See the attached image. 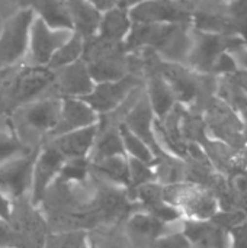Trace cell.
Instances as JSON below:
<instances>
[{"mask_svg": "<svg viewBox=\"0 0 247 248\" xmlns=\"http://www.w3.org/2000/svg\"><path fill=\"white\" fill-rule=\"evenodd\" d=\"M66 3L71 31L83 36L84 41L95 38L100 25L102 10L89 0H66Z\"/></svg>", "mask_w": 247, "mask_h": 248, "instance_id": "17", "label": "cell"}, {"mask_svg": "<svg viewBox=\"0 0 247 248\" xmlns=\"http://www.w3.org/2000/svg\"><path fill=\"white\" fill-rule=\"evenodd\" d=\"M134 23H189L192 13L178 3L163 0H146L128 9Z\"/></svg>", "mask_w": 247, "mask_h": 248, "instance_id": "10", "label": "cell"}, {"mask_svg": "<svg viewBox=\"0 0 247 248\" xmlns=\"http://www.w3.org/2000/svg\"><path fill=\"white\" fill-rule=\"evenodd\" d=\"M9 222L22 238L25 247L42 248L49 228L42 211L32 205L29 198H22L12 202Z\"/></svg>", "mask_w": 247, "mask_h": 248, "instance_id": "4", "label": "cell"}, {"mask_svg": "<svg viewBox=\"0 0 247 248\" xmlns=\"http://www.w3.org/2000/svg\"><path fill=\"white\" fill-rule=\"evenodd\" d=\"M131 26L132 20L130 17L128 9L116 3L102 12L96 38L112 44H124Z\"/></svg>", "mask_w": 247, "mask_h": 248, "instance_id": "18", "label": "cell"}, {"mask_svg": "<svg viewBox=\"0 0 247 248\" xmlns=\"http://www.w3.org/2000/svg\"><path fill=\"white\" fill-rule=\"evenodd\" d=\"M54 86L60 92V97H84L93 90L95 80L83 58L54 70Z\"/></svg>", "mask_w": 247, "mask_h": 248, "instance_id": "12", "label": "cell"}, {"mask_svg": "<svg viewBox=\"0 0 247 248\" xmlns=\"http://www.w3.org/2000/svg\"><path fill=\"white\" fill-rule=\"evenodd\" d=\"M114 155H127L124 150L119 125L102 129L99 124V132H98L95 145L92 148V153L89 155V160L96 161V160H102V158L114 157Z\"/></svg>", "mask_w": 247, "mask_h": 248, "instance_id": "22", "label": "cell"}, {"mask_svg": "<svg viewBox=\"0 0 247 248\" xmlns=\"http://www.w3.org/2000/svg\"><path fill=\"white\" fill-rule=\"evenodd\" d=\"M60 115L48 138H55L70 131L86 128L99 122L100 116L82 97H60Z\"/></svg>", "mask_w": 247, "mask_h": 248, "instance_id": "11", "label": "cell"}, {"mask_svg": "<svg viewBox=\"0 0 247 248\" xmlns=\"http://www.w3.org/2000/svg\"><path fill=\"white\" fill-rule=\"evenodd\" d=\"M33 17L32 9H23L4 22L0 31V71L15 65L26 54Z\"/></svg>", "mask_w": 247, "mask_h": 248, "instance_id": "3", "label": "cell"}, {"mask_svg": "<svg viewBox=\"0 0 247 248\" xmlns=\"http://www.w3.org/2000/svg\"><path fill=\"white\" fill-rule=\"evenodd\" d=\"M245 161H246V164H247V150L245 151Z\"/></svg>", "mask_w": 247, "mask_h": 248, "instance_id": "39", "label": "cell"}, {"mask_svg": "<svg viewBox=\"0 0 247 248\" xmlns=\"http://www.w3.org/2000/svg\"><path fill=\"white\" fill-rule=\"evenodd\" d=\"M90 173L115 186L128 189V157L114 155L90 161Z\"/></svg>", "mask_w": 247, "mask_h": 248, "instance_id": "21", "label": "cell"}, {"mask_svg": "<svg viewBox=\"0 0 247 248\" xmlns=\"http://www.w3.org/2000/svg\"><path fill=\"white\" fill-rule=\"evenodd\" d=\"M119 131H121V137H122V142H124V150H125L127 157H131V158L144 161L147 164L156 166L157 157L154 155L151 148L141 138H138L134 132H131L122 124H119Z\"/></svg>", "mask_w": 247, "mask_h": 248, "instance_id": "27", "label": "cell"}, {"mask_svg": "<svg viewBox=\"0 0 247 248\" xmlns=\"http://www.w3.org/2000/svg\"><path fill=\"white\" fill-rule=\"evenodd\" d=\"M163 1H173V0H163Z\"/></svg>", "mask_w": 247, "mask_h": 248, "instance_id": "40", "label": "cell"}, {"mask_svg": "<svg viewBox=\"0 0 247 248\" xmlns=\"http://www.w3.org/2000/svg\"><path fill=\"white\" fill-rule=\"evenodd\" d=\"M84 46H86L84 38L80 36L79 33L73 32L71 36L54 52V55L51 57L47 67L51 70H57V68L68 65L77 60H82L83 54H84Z\"/></svg>", "mask_w": 247, "mask_h": 248, "instance_id": "26", "label": "cell"}, {"mask_svg": "<svg viewBox=\"0 0 247 248\" xmlns=\"http://www.w3.org/2000/svg\"><path fill=\"white\" fill-rule=\"evenodd\" d=\"M36 153L38 150H32L0 163V192L10 202L29 198Z\"/></svg>", "mask_w": 247, "mask_h": 248, "instance_id": "6", "label": "cell"}, {"mask_svg": "<svg viewBox=\"0 0 247 248\" xmlns=\"http://www.w3.org/2000/svg\"><path fill=\"white\" fill-rule=\"evenodd\" d=\"M146 96L156 119H163L178 103L172 87L159 70L148 76Z\"/></svg>", "mask_w": 247, "mask_h": 248, "instance_id": "20", "label": "cell"}, {"mask_svg": "<svg viewBox=\"0 0 247 248\" xmlns=\"http://www.w3.org/2000/svg\"><path fill=\"white\" fill-rule=\"evenodd\" d=\"M247 96V68H237L233 74L227 76Z\"/></svg>", "mask_w": 247, "mask_h": 248, "instance_id": "34", "label": "cell"}, {"mask_svg": "<svg viewBox=\"0 0 247 248\" xmlns=\"http://www.w3.org/2000/svg\"><path fill=\"white\" fill-rule=\"evenodd\" d=\"M141 1H146V0H118V4H121V6L130 9V7H132V6H135V4H138V3H141Z\"/></svg>", "mask_w": 247, "mask_h": 248, "instance_id": "37", "label": "cell"}, {"mask_svg": "<svg viewBox=\"0 0 247 248\" xmlns=\"http://www.w3.org/2000/svg\"><path fill=\"white\" fill-rule=\"evenodd\" d=\"M154 122H156V116H154L151 106L148 103V99L144 93L141 97H138L135 100L132 108L125 115L124 122H121V124L125 125L138 138H141L151 148V151L154 153V155L157 157V161H159V155L163 154V148L160 147V144L156 138Z\"/></svg>", "mask_w": 247, "mask_h": 248, "instance_id": "13", "label": "cell"}, {"mask_svg": "<svg viewBox=\"0 0 247 248\" xmlns=\"http://www.w3.org/2000/svg\"><path fill=\"white\" fill-rule=\"evenodd\" d=\"M170 225L172 224L163 222L151 214L138 209L125 219L124 230L135 247L146 248L157 238L173 232L169 228Z\"/></svg>", "mask_w": 247, "mask_h": 248, "instance_id": "14", "label": "cell"}, {"mask_svg": "<svg viewBox=\"0 0 247 248\" xmlns=\"http://www.w3.org/2000/svg\"><path fill=\"white\" fill-rule=\"evenodd\" d=\"M89 230H63L49 231L42 248H90Z\"/></svg>", "mask_w": 247, "mask_h": 248, "instance_id": "25", "label": "cell"}, {"mask_svg": "<svg viewBox=\"0 0 247 248\" xmlns=\"http://www.w3.org/2000/svg\"><path fill=\"white\" fill-rule=\"evenodd\" d=\"M66 158L48 142L42 145L35 157L33 170H32V185L29 192V201L32 205H41L45 193L58 179L60 170Z\"/></svg>", "mask_w": 247, "mask_h": 248, "instance_id": "7", "label": "cell"}, {"mask_svg": "<svg viewBox=\"0 0 247 248\" xmlns=\"http://www.w3.org/2000/svg\"><path fill=\"white\" fill-rule=\"evenodd\" d=\"M192 244L188 241V238L182 234V231H173L169 232L156 241H153L146 248H191Z\"/></svg>", "mask_w": 247, "mask_h": 248, "instance_id": "33", "label": "cell"}, {"mask_svg": "<svg viewBox=\"0 0 247 248\" xmlns=\"http://www.w3.org/2000/svg\"><path fill=\"white\" fill-rule=\"evenodd\" d=\"M242 138L245 140V142L247 144V124L245 128H242Z\"/></svg>", "mask_w": 247, "mask_h": 248, "instance_id": "38", "label": "cell"}, {"mask_svg": "<svg viewBox=\"0 0 247 248\" xmlns=\"http://www.w3.org/2000/svg\"><path fill=\"white\" fill-rule=\"evenodd\" d=\"M156 169L151 164L128 157V193L134 192L143 185L156 182Z\"/></svg>", "mask_w": 247, "mask_h": 248, "instance_id": "29", "label": "cell"}, {"mask_svg": "<svg viewBox=\"0 0 247 248\" xmlns=\"http://www.w3.org/2000/svg\"><path fill=\"white\" fill-rule=\"evenodd\" d=\"M61 99H36L20 106V121L32 131L49 135L60 115Z\"/></svg>", "mask_w": 247, "mask_h": 248, "instance_id": "15", "label": "cell"}, {"mask_svg": "<svg viewBox=\"0 0 247 248\" xmlns=\"http://www.w3.org/2000/svg\"><path fill=\"white\" fill-rule=\"evenodd\" d=\"M141 86V80L135 73H130L119 80L95 83L93 90L82 97L99 116L108 115L118 109L127 99Z\"/></svg>", "mask_w": 247, "mask_h": 248, "instance_id": "5", "label": "cell"}, {"mask_svg": "<svg viewBox=\"0 0 247 248\" xmlns=\"http://www.w3.org/2000/svg\"><path fill=\"white\" fill-rule=\"evenodd\" d=\"M227 23L247 44V0H233L227 9Z\"/></svg>", "mask_w": 247, "mask_h": 248, "instance_id": "30", "label": "cell"}, {"mask_svg": "<svg viewBox=\"0 0 247 248\" xmlns=\"http://www.w3.org/2000/svg\"><path fill=\"white\" fill-rule=\"evenodd\" d=\"M245 44L246 42L234 33L229 35L195 29L191 32V48L186 61L197 71H213L217 58L223 52H233Z\"/></svg>", "mask_w": 247, "mask_h": 248, "instance_id": "2", "label": "cell"}, {"mask_svg": "<svg viewBox=\"0 0 247 248\" xmlns=\"http://www.w3.org/2000/svg\"><path fill=\"white\" fill-rule=\"evenodd\" d=\"M54 70L47 65H31L22 68L13 78L10 87V97L16 106H23L33 102L48 87L54 86Z\"/></svg>", "mask_w": 247, "mask_h": 248, "instance_id": "8", "label": "cell"}, {"mask_svg": "<svg viewBox=\"0 0 247 248\" xmlns=\"http://www.w3.org/2000/svg\"><path fill=\"white\" fill-rule=\"evenodd\" d=\"M35 16L41 17L48 26L55 29H70V16L66 0H35Z\"/></svg>", "mask_w": 247, "mask_h": 248, "instance_id": "23", "label": "cell"}, {"mask_svg": "<svg viewBox=\"0 0 247 248\" xmlns=\"http://www.w3.org/2000/svg\"><path fill=\"white\" fill-rule=\"evenodd\" d=\"M70 29H55L35 16L29 31V46L33 65H47L54 52L71 36Z\"/></svg>", "mask_w": 247, "mask_h": 248, "instance_id": "9", "label": "cell"}, {"mask_svg": "<svg viewBox=\"0 0 247 248\" xmlns=\"http://www.w3.org/2000/svg\"><path fill=\"white\" fill-rule=\"evenodd\" d=\"M90 241L95 248H137L119 224H109L90 230Z\"/></svg>", "mask_w": 247, "mask_h": 248, "instance_id": "24", "label": "cell"}, {"mask_svg": "<svg viewBox=\"0 0 247 248\" xmlns=\"http://www.w3.org/2000/svg\"><path fill=\"white\" fill-rule=\"evenodd\" d=\"M159 71L172 87L178 103H189L195 99L199 90V84L191 71L181 67L179 62L170 61L163 62Z\"/></svg>", "mask_w": 247, "mask_h": 248, "instance_id": "19", "label": "cell"}, {"mask_svg": "<svg viewBox=\"0 0 247 248\" xmlns=\"http://www.w3.org/2000/svg\"><path fill=\"white\" fill-rule=\"evenodd\" d=\"M0 248H26L7 219L0 217Z\"/></svg>", "mask_w": 247, "mask_h": 248, "instance_id": "32", "label": "cell"}, {"mask_svg": "<svg viewBox=\"0 0 247 248\" xmlns=\"http://www.w3.org/2000/svg\"><path fill=\"white\" fill-rule=\"evenodd\" d=\"M58 180L73 185H86L90 180V160L89 157L67 158L60 170Z\"/></svg>", "mask_w": 247, "mask_h": 248, "instance_id": "28", "label": "cell"}, {"mask_svg": "<svg viewBox=\"0 0 247 248\" xmlns=\"http://www.w3.org/2000/svg\"><path fill=\"white\" fill-rule=\"evenodd\" d=\"M89 1H92L95 6H98L102 12H103V10H106V9H109L111 6H114V4H116V3H118V0H89Z\"/></svg>", "mask_w": 247, "mask_h": 248, "instance_id": "36", "label": "cell"}, {"mask_svg": "<svg viewBox=\"0 0 247 248\" xmlns=\"http://www.w3.org/2000/svg\"><path fill=\"white\" fill-rule=\"evenodd\" d=\"M90 248H95V247H93V246H92V244H90Z\"/></svg>", "mask_w": 247, "mask_h": 248, "instance_id": "41", "label": "cell"}, {"mask_svg": "<svg viewBox=\"0 0 247 248\" xmlns=\"http://www.w3.org/2000/svg\"><path fill=\"white\" fill-rule=\"evenodd\" d=\"M10 209H12V202L0 192V217L9 221L10 217Z\"/></svg>", "mask_w": 247, "mask_h": 248, "instance_id": "35", "label": "cell"}, {"mask_svg": "<svg viewBox=\"0 0 247 248\" xmlns=\"http://www.w3.org/2000/svg\"><path fill=\"white\" fill-rule=\"evenodd\" d=\"M99 132V122L86 128H80L76 131L66 132L55 138H51L48 142L67 160V158H79L89 157L92 148L95 145L96 137Z\"/></svg>", "mask_w": 247, "mask_h": 248, "instance_id": "16", "label": "cell"}, {"mask_svg": "<svg viewBox=\"0 0 247 248\" xmlns=\"http://www.w3.org/2000/svg\"><path fill=\"white\" fill-rule=\"evenodd\" d=\"M25 153H29V150L15 132H0V163Z\"/></svg>", "mask_w": 247, "mask_h": 248, "instance_id": "31", "label": "cell"}, {"mask_svg": "<svg viewBox=\"0 0 247 248\" xmlns=\"http://www.w3.org/2000/svg\"><path fill=\"white\" fill-rule=\"evenodd\" d=\"M162 195L185 219L210 221L218 212L217 198L204 186L194 182L162 183Z\"/></svg>", "mask_w": 247, "mask_h": 248, "instance_id": "1", "label": "cell"}]
</instances>
